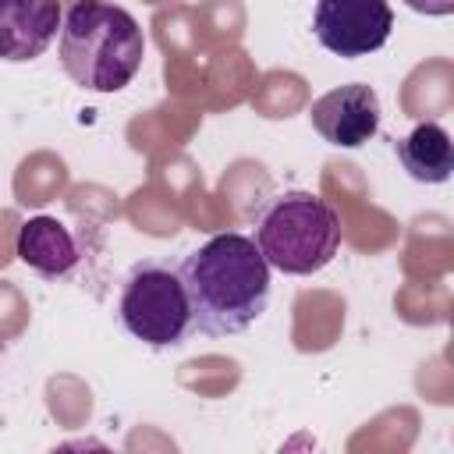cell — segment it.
Here are the masks:
<instances>
[{"label": "cell", "instance_id": "cell-10", "mask_svg": "<svg viewBox=\"0 0 454 454\" xmlns=\"http://www.w3.org/2000/svg\"><path fill=\"white\" fill-rule=\"evenodd\" d=\"M411 11L419 14H429V18H447L454 14V0H404Z\"/></svg>", "mask_w": 454, "mask_h": 454}, {"label": "cell", "instance_id": "cell-1", "mask_svg": "<svg viewBox=\"0 0 454 454\" xmlns=\"http://www.w3.org/2000/svg\"><path fill=\"white\" fill-rule=\"evenodd\" d=\"M177 270L192 305V330L206 337L241 333L266 312L270 262L245 234H213Z\"/></svg>", "mask_w": 454, "mask_h": 454}, {"label": "cell", "instance_id": "cell-8", "mask_svg": "<svg viewBox=\"0 0 454 454\" xmlns=\"http://www.w3.org/2000/svg\"><path fill=\"white\" fill-rule=\"evenodd\" d=\"M14 255L28 270L46 277V280L67 277L78 266V259H82L74 234L57 216H32V220H25L18 227V238H14Z\"/></svg>", "mask_w": 454, "mask_h": 454}, {"label": "cell", "instance_id": "cell-4", "mask_svg": "<svg viewBox=\"0 0 454 454\" xmlns=\"http://www.w3.org/2000/svg\"><path fill=\"white\" fill-rule=\"evenodd\" d=\"M121 326L149 344V348H174L192 333V305L181 280V270L160 259L135 262L124 277L117 298Z\"/></svg>", "mask_w": 454, "mask_h": 454}, {"label": "cell", "instance_id": "cell-6", "mask_svg": "<svg viewBox=\"0 0 454 454\" xmlns=\"http://www.w3.org/2000/svg\"><path fill=\"white\" fill-rule=\"evenodd\" d=\"M309 121L330 145L358 149L380 131V96L362 82L337 85L312 103Z\"/></svg>", "mask_w": 454, "mask_h": 454}, {"label": "cell", "instance_id": "cell-2", "mask_svg": "<svg viewBox=\"0 0 454 454\" xmlns=\"http://www.w3.org/2000/svg\"><path fill=\"white\" fill-rule=\"evenodd\" d=\"M145 35L110 0H78L60 25V67L89 92H121L142 67Z\"/></svg>", "mask_w": 454, "mask_h": 454}, {"label": "cell", "instance_id": "cell-7", "mask_svg": "<svg viewBox=\"0 0 454 454\" xmlns=\"http://www.w3.org/2000/svg\"><path fill=\"white\" fill-rule=\"evenodd\" d=\"M60 25V0H0V60L25 64L43 57Z\"/></svg>", "mask_w": 454, "mask_h": 454}, {"label": "cell", "instance_id": "cell-3", "mask_svg": "<svg viewBox=\"0 0 454 454\" xmlns=\"http://www.w3.org/2000/svg\"><path fill=\"white\" fill-rule=\"evenodd\" d=\"M255 245L270 270L309 277L333 262L340 248V220L330 202L312 192L277 195L255 227Z\"/></svg>", "mask_w": 454, "mask_h": 454}, {"label": "cell", "instance_id": "cell-5", "mask_svg": "<svg viewBox=\"0 0 454 454\" xmlns=\"http://www.w3.org/2000/svg\"><path fill=\"white\" fill-rule=\"evenodd\" d=\"M394 28V11L387 0H316L312 32L323 50L355 60L376 53Z\"/></svg>", "mask_w": 454, "mask_h": 454}, {"label": "cell", "instance_id": "cell-9", "mask_svg": "<svg viewBox=\"0 0 454 454\" xmlns=\"http://www.w3.org/2000/svg\"><path fill=\"white\" fill-rule=\"evenodd\" d=\"M397 160L408 170V177L422 184H443L454 174V142L436 121L415 124L397 145Z\"/></svg>", "mask_w": 454, "mask_h": 454}]
</instances>
